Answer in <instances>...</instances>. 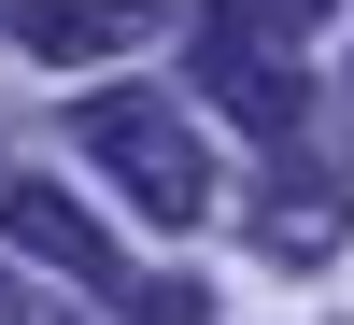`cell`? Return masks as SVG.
<instances>
[{
    "mask_svg": "<svg viewBox=\"0 0 354 325\" xmlns=\"http://www.w3.org/2000/svg\"><path fill=\"white\" fill-rule=\"evenodd\" d=\"M0 241H28V255H43L57 283H85V297H113L128 325H198V283H142L128 255H113V226L85 213V198H57V184H28V170L0 184Z\"/></svg>",
    "mask_w": 354,
    "mask_h": 325,
    "instance_id": "1",
    "label": "cell"
},
{
    "mask_svg": "<svg viewBox=\"0 0 354 325\" xmlns=\"http://www.w3.org/2000/svg\"><path fill=\"white\" fill-rule=\"evenodd\" d=\"M15 28H28V57H57V71H71V57H128V43H156V0H15Z\"/></svg>",
    "mask_w": 354,
    "mask_h": 325,
    "instance_id": "4",
    "label": "cell"
},
{
    "mask_svg": "<svg viewBox=\"0 0 354 325\" xmlns=\"http://www.w3.org/2000/svg\"><path fill=\"white\" fill-rule=\"evenodd\" d=\"M185 57H198V99H213L227 128H255V141H298L312 85H298V57H283L270 0H198V14H185Z\"/></svg>",
    "mask_w": 354,
    "mask_h": 325,
    "instance_id": "2",
    "label": "cell"
},
{
    "mask_svg": "<svg viewBox=\"0 0 354 325\" xmlns=\"http://www.w3.org/2000/svg\"><path fill=\"white\" fill-rule=\"evenodd\" d=\"M85 156L128 184L142 226H198L213 213V156H198V128L170 99H142V85H113V99H85Z\"/></svg>",
    "mask_w": 354,
    "mask_h": 325,
    "instance_id": "3",
    "label": "cell"
},
{
    "mask_svg": "<svg viewBox=\"0 0 354 325\" xmlns=\"http://www.w3.org/2000/svg\"><path fill=\"white\" fill-rule=\"evenodd\" d=\"M270 14H326V0H270Z\"/></svg>",
    "mask_w": 354,
    "mask_h": 325,
    "instance_id": "5",
    "label": "cell"
}]
</instances>
